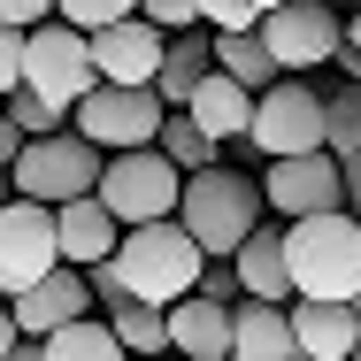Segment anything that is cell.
Here are the masks:
<instances>
[{"label":"cell","instance_id":"obj_1","mask_svg":"<svg viewBox=\"0 0 361 361\" xmlns=\"http://www.w3.org/2000/svg\"><path fill=\"white\" fill-rule=\"evenodd\" d=\"M262 177H246V169H192L185 177V200H177V223L192 231V246L208 254V262H231L254 231H262Z\"/></svg>","mask_w":361,"mask_h":361},{"label":"cell","instance_id":"obj_2","mask_svg":"<svg viewBox=\"0 0 361 361\" xmlns=\"http://www.w3.org/2000/svg\"><path fill=\"white\" fill-rule=\"evenodd\" d=\"M200 269H208V254L192 246V231L169 216V223H139V231H123V246H116V277L131 300L146 307H177L185 292H200Z\"/></svg>","mask_w":361,"mask_h":361},{"label":"cell","instance_id":"obj_3","mask_svg":"<svg viewBox=\"0 0 361 361\" xmlns=\"http://www.w3.org/2000/svg\"><path fill=\"white\" fill-rule=\"evenodd\" d=\"M285 269H292V300H354L361 292V223L346 208L285 223Z\"/></svg>","mask_w":361,"mask_h":361},{"label":"cell","instance_id":"obj_4","mask_svg":"<svg viewBox=\"0 0 361 361\" xmlns=\"http://www.w3.org/2000/svg\"><path fill=\"white\" fill-rule=\"evenodd\" d=\"M100 169H108V154L85 146L77 131L23 139L16 169H8V192H16V200H39V208H70V200H92V192H100Z\"/></svg>","mask_w":361,"mask_h":361},{"label":"cell","instance_id":"obj_5","mask_svg":"<svg viewBox=\"0 0 361 361\" xmlns=\"http://www.w3.org/2000/svg\"><path fill=\"white\" fill-rule=\"evenodd\" d=\"M92 200L123 223V231H139V223H169V216H177V200H185V169H177L161 146L108 154V169H100V192H92Z\"/></svg>","mask_w":361,"mask_h":361},{"label":"cell","instance_id":"obj_6","mask_svg":"<svg viewBox=\"0 0 361 361\" xmlns=\"http://www.w3.org/2000/svg\"><path fill=\"white\" fill-rule=\"evenodd\" d=\"M161 123H169V108L146 85H92L70 108V131L85 146H100V154H139V146L161 139Z\"/></svg>","mask_w":361,"mask_h":361},{"label":"cell","instance_id":"obj_7","mask_svg":"<svg viewBox=\"0 0 361 361\" xmlns=\"http://www.w3.org/2000/svg\"><path fill=\"white\" fill-rule=\"evenodd\" d=\"M92 85H100V77H92V39H85V31H70L62 16L39 23V31H23V92L54 100V108L70 116Z\"/></svg>","mask_w":361,"mask_h":361},{"label":"cell","instance_id":"obj_8","mask_svg":"<svg viewBox=\"0 0 361 361\" xmlns=\"http://www.w3.org/2000/svg\"><path fill=\"white\" fill-rule=\"evenodd\" d=\"M246 146L262 161H292V154H323V92L307 77H277L262 100H254V131Z\"/></svg>","mask_w":361,"mask_h":361},{"label":"cell","instance_id":"obj_9","mask_svg":"<svg viewBox=\"0 0 361 361\" xmlns=\"http://www.w3.org/2000/svg\"><path fill=\"white\" fill-rule=\"evenodd\" d=\"M254 39L269 47V62H277L285 77H307V70H323V62H338L346 23L331 16V0H292V8H277V16H262Z\"/></svg>","mask_w":361,"mask_h":361},{"label":"cell","instance_id":"obj_10","mask_svg":"<svg viewBox=\"0 0 361 361\" xmlns=\"http://www.w3.org/2000/svg\"><path fill=\"white\" fill-rule=\"evenodd\" d=\"M62 269V246H54V208L39 200H8L0 208V300L31 292L39 277Z\"/></svg>","mask_w":361,"mask_h":361},{"label":"cell","instance_id":"obj_11","mask_svg":"<svg viewBox=\"0 0 361 361\" xmlns=\"http://www.w3.org/2000/svg\"><path fill=\"white\" fill-rule=\"evenodd\" d=\"M262 200H269L285 223L338 216V208H346V161H331V154H292V161H269V169H262Z\"/></svg>","mask_w":361,"mask_h":361},{"label":"cell","instance_id":"obj_12","mask_svg":"<svg viewBox=\"0 0 361 361\" xmlns=\"http://www.w3.org/2000/svg\"><path fill=\"white\" fill-rule=\"evenodd\" d=\"M92 307H100V300H92V277L70 269V262H62L54 277H39L31 292L8 300V315H16L23 338H54V331H70V323H92Z\"/></svg>","mask_w":361,"mask_h":361},{"label":"cell","instance_id":"obj_13","mask_svg":"<svg viewBox=\"0 0 361 361\" xmlns=\"http://www.w3.org/2000/svg\"><path fill=\"white\" fill-rule=\"evenodd\" d=\"M161 54H169V31H154L146 16H123V23L92 31V77H100V85H146V92H154Z\"/></svg>","mask_w":361,"mask_h":361},{"label":"cell","instance_id":"obj_14","mask_svg":"<svg viewBox=\"0 0 361 361\" xmlns=\"http://www.w3.org/2000/svg\"><path fill=\"white\" fill-rule=\"evenodd\" d=\"M292 338H300V361H354L361 346V315L354 300H292Z\"/></svg>","mask_w":361,"mask_h":361},{"label":"cell","instance_id":"obj_15","mask_svg":"<svg viewBox=\"0 0 361 361\" xmlns=\"http://www.w3.org/2000/svg\"><path fill=\"white\" fill-rule=\"evenodd\" d=\"M54 246H62L70 269H100V262H116L123 223L108 216L100 200H70V208H54Z\"/></svg>","mask_w":361,"mask_h":361},{"label":"cell","instance_id":"obj_16","mask_svg":"<svg viewBox=\"0 0 361 361\" xmlns=\"http://www.w3.org/2000/svg\"><path fill=\"white\" fill-rule=\"evenodd\" d=\"M185 116L200 123V139H208V146H231V139H246V131H254V92H246V85H231L223 70H208V77H200V92L185 100Z\"/></svg>","mask_w":361,"mask_h":361},{"label":"cell","instance_id":"obj_17","mask_svg":"<svg viewBox=\"0 0 361 361\" xmlns=\"http://www.w3.org/2000/svg\"><path fill=\"white\" fill-rule=\"evenodd\" d=\"M231 361H300L292 315L269 300H238L231 307Z\"/></svg>","mask_w":361,"mask_h":361},{"label":"cell","instance_id":"obj_18","mask_svg":"<svg viewBox=\"0 0 361 361\" xmlns=\"http://www.w3.org/2000/svg\"><path fill=\"white\" fill-rule=\"evenodd\" d=\"M169 354H185V361L231 354V300H208V292H185V300L169 307Z\"/></svg>","mask_w":361,"mask_h":361},{"label":"cell","instance_id":"obj_19","mask_svg":"<svg viewBox=\"0 0 361 361\" xmlns=\"http://www.w3.org/2000/svg\"><path fill=\"white\" fill-rule=\"evenodd\" d=\"M231 277L246 300H269V307H285L292 300V269H285V231H254L238 254H231Z\"/></svg>","mask_w":361,"mask_h":361},{"label":"cell","instance_id":"obj_20","mask_svg":"<svg viewBox=\"0 0 361 361\" xmlns=\"http://www.w3.org/2000/svg\"><path fill=\"white\" fill-rule=\"evenodd\" d=\"M100 323L116 331V346L131 361H161L169 354V315L146 307V300H131V292H100Z\"/></svg>","mask_w":361,"mask_h":361},{"label":"cell","instance_id":"obj_21","mask_svg":"<svg viewBox=\"0 0 361 361\" xmlns=\"http://www.w3.org/2000/svg\"><path fill=\"white\" fill-rule=\"evenodd\" d=\"M216 70V39L208 31H185V39H169V54H161V77H154V100L161 108H185L192 92H200V77Z\"/></svg>","mask_w":361,"mask_h":361},{"label":"cell","instance_id":"obj_22","mask_svg":"<svg viewBox=\"0 0 361 361\" xmlns=\"http://www.w3.org/2000/svg\"><path fill=\"white\" fill-rule=\"evenodd\" d=\"M216 70L231 77V85H246L254 100H262V92L285 77L277 62H269V47H262V39H216Z\"/></svg>","mask_w":361,"mask_h":361},{"label":"cell","instance_id":"obj_23","mask_svg":"<svg viewBox=\"0 0 361 361\" xmlns=\"http://www.w3.org/2000/svg\"><path fill=\"white\" fill-rule=\"evenodd\" d=\"M323 154L331 161H361V85L323 100Z\"/></svg>","mask_w":361,"mask_h":361},{"label":"cell","instance_id":"obj_24","mask_svg":"<svg viewBox=\"0 0 361 361\" xmlns=\"http://www.w3.org/2000/svg\"><path fill=\"white\" fill-rule=\"evenodd\" d=\"M47 361H131V354H123V346H116V331L92 315V323L54 331V338H47Z\"/></svg>","mask_w":361,"mask_h":361},{"label":"cell","instance_id":"obj_25","mask_svg":"<svg viewBox=\"0 0 361 361\" xmlns=\"http://www.w3.org/2000/svg\"><path fill=\"white\" fill-rule=\"evenodd\" d=\"M154 146H161V154H169L185 177H192V169H216V146L200 139V123H192L185 108H169V123H161V139H154Z\"/></svg>","mask_w":361,"mask_h":361},{"label":"cell","instance_id":"obj_26","mask_svg":"<svg viewBox=\"0 0 361 361\" xmlns=\"http://www.w3.org/2000/svg\"><path fill=\"white\" fill-rule=\"evenodd\" d=\"M200 31L208 39H254L262 31V8L254 0H200Z\"/></svg>","mask_w":361,"mask_h":361},{"label":"cell","instance_id":"obj_27","mask_svg":"<svg viewBox=\"0 0 361 361\" xmlns=\"http://www.w3.org/2000/svg\"><path fill=\"white\" fill-rule=\"evenodd\" d=\"M0 108H8V123H16V131H23V139H54V131H62V123H70V116H62V108H54V100H39V92H8V100H0Z\"/></svg>","mask_w":361,"mask_h":361},{"label":"cell","instance_id":"obj_28","mask_svg":"<svg viewBox=\"0 0 361 361\" xmlns=\"http://www.w3.org/2000/svg\"><path fill=\"white\" fill-rule=\"evenodd\" d=\"M54 16L70 23V31H108V23H123V16H139V0H54Z\"/></svg>","mask_w":361,"mask_h":361},{"label":"cell","instance_id":"obj_29","mask_svg":"<svg viewBox=\"0 0 361 361\" xmlns=\"http://www.w3.org/2000/svg\"><path fill=\"white\" fill-rule=\"evenodd\" d=\"M139 16L154 23V31H169V39L200 31V0H139Z\"/></svg>","mask_w":361,"mask_h":361},{"label":"cell","instance_id":"obj_30","mask_svg":"<svg viewBox=\"0 0 361 361\" xmlns=\"http://www.w3.org/2000/svg\"><path fill=\"white\" fill-rule=\"evenodd\" d=\"M8 92H23V31L0 23V100H8Z\"/></svg>","mask_w":361,"mask_h":361},{"label":"cell","instance_id":"obj_31","mask_svg":"<svg viewBox=\"0 0 361 361\" xmlns=\"http://www.w3.org/2000/svg\"><path fill=\"white\" fill-rule=\"evenodd\" d=\"M0 23L8 31H39V23H54V0H0Z\"/></svg>","mask_w":361,"mask_h":361},{"label":"cell","instance_id":"obj_32","mask_svg":"<svg viewBox=\"0 0 361 361\" xmlns=\"http://www.w3.org/2000/svg\"><path fill=\"white\" fill-rule=\"evenodd\" d=\"M338 62H346V77L361 85V8L346 16V39H338Z\"/></svg>","mask_w":361,"mask_h":361},{"label":"cell","instance_id":"obj_33","mask_svg":"<svg viewBox=\"0 0 361 361\" xmlns=\"http://www.w3.org/2000/svg\"><path fill=\"white\" fill-rule=\"evenodd\" d=\"M231 285H238L231 262H208V269H200V292H208V300H231Z\"/></svg>","mask_w":361,"mask_h":361},{"label":"cell","instance_id":"obj_34","mask_svg":"<svg viewBox=\"0 0 361 361\" xmlns=\"http://www.w3.org/2000/svg\"><path fill=\"white\" fill-rule=\"evenodd\" d=\"M16 154H23V131H16L8 108H0V169H16Z\"/></svg>","mask_w":361,"mask_h":361},{"label":"cell","instance_id":"obj_35","mask_svg":"<svg viewBox=\"0 0 361 361\" xmlns=\"http://www.w3.org/2000/svg\"><path fill=\"white\" fill-rule=\"evenodd\" d=\"M346 216L361 223V161H346Z\"/></svg>","mask_w":361,"mask_h":361},{"label":"cell","instance_id":"obj_36","mask_svg":"<svg viewBox=\"0 0 361 361\" xmlns=\"http://www.w3.org/2000/svg\"><path fill=\"white\" fill-rule=\"evenodd\" d=\"M16 346H23V331H16V315H8V307H0V361L16 354Z\"/></svg>","mask_w":361,"mask_h":361},{"label":"cell","instance_id":"obj_37","mask_svg":"<svg viewBox=\"0 0 361 361\" xmlns=\"http://www.w3.org/2000/svg\"><path fill=\"white\" fill-rule=\"evenodd\" d=\"M8 361H47V338H23V346H16Z\"/></svg>","mask_w":361,"mask_h":361},{"label":"cell","instance_id":"obj_38","mask_svg":"<svg viewBox=\"0 0 361 361\" xmlns=\"http://www.w3.org/2000/svg\"><path fill=\"white\" fill-rule=\"evenodd\" d=\"M254 8H262V16H277V8H292V0H254Z\"/></svg>","mask_w":361,"mask_h":361},{"label":"cell","instance_id":"obj_39","mask_svg":"<svg viewBox=\"0 0 361 361\" xmlns=\"http://www.w3.org/2000/svg\"><path fill=\"white\" fill-rule=\"evenodd\" d=\"M8 200H16V192H8V169H0V208H8Z\"/></svg>","mask_w":361,"mask_h":361},{"label":"cell","instance_id":"obj_40","mask_svg":"<svg viewBox=\"0 0 361 361\" xmlns=\"http://www.w3.org/2000/svg\"><path fill=\"white\" fill-rule=\"evenodd\" d=\"M338 8H361V0H338Z\"/></svg>","mask_w":361,"mask_h":361},{"label":"cell","instance_id":"obj_41","mask_svg":"<svg viewBox=\"0 0 361 361\" xmlns=\"http://www.w3.org/2000/svg\"><path fill=\"white\" fill-rule=\"evenodd\" d=\"M354 315H361V292H354Z\"/></svg>","mask_w":361,"mask_h":361},{"label":"cell","instance_id":"obj_42","mask_svg":"<svg viewBox=\"0 0 361 361\" xmlns=\"http://www.w3.org/2000/svg\"><path fill=\"white\" fill-rule=\"evenodd\" d=\"M208 361H231V354H208Z\"/></svg>","mask_w":361,"mask_h":361},{"label":"cell","instance_id":"obj_43","mask_svg":"<svg viewBox=\"0 0 361 361\" xmlns=\"http://www.w3.org/2000/svg\"><path fill=\"white\" fill-rule=\"evenodd\" d=\"M354 361H361V346H354Z\"/></svg>","mask_w":361,"mask_h":361},{"label":"cell","instance_id":"obj_44","mask_svg":"<svg viewBox=\"0 0 361 361\" xmlns=\"http://www.w3.org/2000/svg\"><path fill=\"white\" fill-rule=\"evenodd\" d=\"M0 307H8V300H0Z\"/></svg>","mask_w":361,"mask_h":361}]
</instances>
